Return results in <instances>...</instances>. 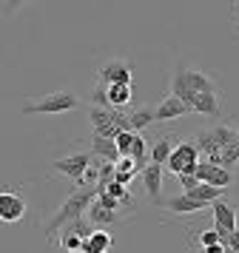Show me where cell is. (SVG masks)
Instances as JSON below:
<instances>
[{"mask_svg":"<svg viewBox=\"0 0 239 253\" xmlns=\"http://www.w3.org/2000/svg\"><path fill=\"white\" fill-rule=\"evenodd\" d=\"M185 114H188V105L182 103V100H177L174 94H165L162 103L154 108V120L157 123H171V120H180Z\"/></svg>","mask_w":239,"mask_h":253,"instance_id":"5bb4252c","label":"cell"},{"mask_svg":"<svg viewBox=\"0 0 239 253\" xmlns=\"http://www.w3.org/2000/svg\"><path fill=\"white\" fill-rule=\"evenodd\" d=\"M117 108L111 105H89V123H91V134H100V137H117L120 128L114 123Z\"/></svg>","mask_w":239,"mask_h":253,"instance_id":"9c48e42d","label":"cell"},{"mask_svg":"<svg viewBox=\"0 0 239 253\" xmlns=\"http://www.w3.org/2000/svg\"><path fill=\"white\" fill-rule=\"evenodd\" d=\"M57 245H60L66 253H80V248H83V236H80L77 230H71L68 225H63V228L57 230Z\"/></svg>","mask_w":239,"mask_h":253,"instance_id":"7402d4cb","label":"cell"},{"mask_svg":"<svg viewBox=\"0 0 239 253\" xmlns=\"http://www.w3.org/2000/svg\"><path fill=\"white\" fill-rule=\"evenodd\" d=\"M89 151L97 157V160H108V162H117L120 160V151H117V142L111 137H100V134H91V145Z\"/></svg>","mask_w":239,"mask_h":253,"instance_id":"ac0fdd59","label":"cell"},{"mask_svg":"<svg viewBox=\"0 0 239 253\" xmlns=\"http://www.w3.org/2000/svg\"><path fill=\"white\" fill-rule=\"evenodd\" d=\"M80 108V100L77 94L71 91H51L34 100V103H26L23 105V114L26 117H34V114H68V111H77Z\"/></svg>","mask_w":239,"mask_h":253,"instance_id":"3957f363","label":"cell"},{"mask_svg":"<svg viewBox=\"0 0 239 253\" xmlns=\"http://www.w3.org/2000/svg\"><path fill=\"white\" fill-rule=\"evenodd\" d=\"M86 219H89L94 228H111V225H117L120 222V211H111V208H105L102 202H91L89 211H86Z\"/></svg>","mask_w":239,"mask_h":253,"instance_id":"9a60e30c","label":"cell"},{"mask_svg":"<svg viewBox=\"0 0 239 253\" xmlns=\"http://www.w3.org/2000/svg\"><path fill=\"white\" fill-rule=\"evenodd\" d=\"M191 139L196 142L199 154H205V160L219 165V154H222V151H225L234 139H237V128L228 126V123H216V126H211V128L196 131Z\"/></svg>","mask_w":239,"mask_h":253,"instance_id":"7a4b0ae2","label":"cell"},{"mask_svg":"<svg viewBox=\"0 0 239 253\" xmlns=\"http://www.w3.org/2000/svg\"><path fill=\"white\" fill-rule=\"evenodd\" d=\"M225 245H228V253H239V228H234L231 233H228Z\"/></svg>","mask_w":239,"mask_h":253,"instance_id":"f1b7e54d","label":"cell"},{"mask_svg":"<svg viewBox=\"0 0 239 253\" xmlns=\"http://www.w3.org/2000/svg\"><path fill=\"white\" fill-rule=\"evenodd\" d=\"M94 199H97V188H94V185L74 188V191L60 202L54 219L46 225V239L57 236V230L63 228V225H68V222H74V219H80V216H86V211H89V205L94 202Z\"/></svg>","mask_w":239,"mask_h":253,"instance_id":"6da1fadb","label":"cell"},{"mask_svg":"<svg viewBox=\"0 0 239 253\" xmlns=\"http://www.w3.org/2000/svg\"><path fill=\"white\" fill-rule=\"evenodd\" d=\"M196 179L199 182H208V185H216V188H231V185L237 182V173L225 168V165H216V162H208V160H199L196 162Z\"/></svg>","mask_w":239,"mask_h":253,"instance_id":"ba28073f","label":"cell"},{"mask_svg":"<svg viewBox=\"0 0 239 253\" xmlns=\"http://www.w3.org/2000/svg\"><path fill=\"white\" fill-rule=\"evenodd\" d=\"M231 14H234V26H239V0H234V6H231Z\"/></svg>","mask_w":239,"mask_h":253,"instance_id":"1f68e13d","label":"cell"},{"mask_svg":"<svg viewBox=\"0 0 239 253\" xmlns=\"http://www.w3.org/2000/svg\"><path fill=\"white\" fill-rule=\"evenodd\" d=\"M111 248H114V239L108 233V228H94V233L89 239H83L80 253H111Z\"/></svg>","mask_w":239,"mask_h":253,"instance_id":"2e32d148","label":"cell"},{"mask_svg":"<svg viewBox=\"0 0 239 253\" xmlns=\"http://www.w3.org/2000/svg\"><path fill=\"white\" fill-rule=\"evenodd\" d=\"M114 168H117V171H128V173H140V171H143L131 157H120V160L114 162Z\"/></svg>","mask_w":239,"mask_h":253,"instance_id":"484cf974","label":"cell"},{"mask_svg":"<svg viewBox=\"0 0 239 253\" xmlns=\"http://www.w3.org/2000/svg\"><path fill=\"white\" fill-rule=\"evenodd\" d=\"M105 97H108V105L111 108H128L131 100H134V91H131V85L128 83H111V85H105Z\"/></svg>","mask_w":239,"mask_h":253,"instance_id":"d6986e66","label":"cell"},{"mask_svg":"<svg viewBox=\"0 0 239 253\" xmlns=\"http://www.w3.org/2000/svg\"><path fill=\"white\" fill-rule=\"evenodd\" d=\"M211 216H214V228L219 230V239L225 242L228 239V233L234 228H239V219H237V208L231 205L228 199H214L211 202Z\"/></svg>","mask_w":239,"mask_h":253,"instance_id":"30bf717a","label":"cell"},{"mask_svg":"<svg viewBox=\"0 0 239 253\" xmlns=\"http://www.w3.org/2000/svg\"><path fill=\"white\" fill-rule=\"evenodd\" d=\"M128 157L143 168V162H145V157H148V145H145V139H143V134H137L134 137V142H131V154H128Z\"/></svg>","mask_w":239,"mask_h":253,"instance_id":"cb8c5ba5","label":"cell"},{"mask_svg":"<svg viewBox=\"0 0 239 253\" xmlns=\"http://www.w3.org/2000/svg\"><path fill=\"white\" fill-rule=\"evenodd\" d=\"M177 179H180V185L182 188H185V191H191L193 185H199V179H196V173H177Z\"/></svg>","mask_w":239,"mask_h":253,"instance_id":"83f0119b","label":"cell"},{"mask_svg":"<svg viewBox=\"0 0 239 253\" xmlns=\"http://www.w3.org/2000/svg\"><path fill=\"white\" fill-rule=\"evenodd\" d=\"M234 32H237V35H239V26H234Z\"/></svg>","mask_w":239,"mask_h":253,"instance_id":"d6a6232c","label":"cell"},{"mask_svg":"<svg viewBox=\"0 0 239 253\" xmlns=\"http://www.w3.org/2000/svg\"><path fill=\"white\" fill-rule=\"evenodd\" d=\"M29 213V199L14 185H0V225H17Z\"/></svg>","mask_w":239,"mask_h":253,"instance_id":"277c9868","label":"cell"},{"mask_svg":"<svg viewBox=\"0 0 239 253\" xmlns=\"http://www.w3.org/2000/svg\"><path fill=\"white\" fill-rule=\"evenodd\" d=\"M185 194L193 196V199H199V202H205V205H211L214 199H219V196H222V188L208 185V182H199V185H193L191 191H185Z\"/></svg>","mask_w":239,"mask_h":253,"instance_id":"603a6c76","label":"cell"},{"mask_svg":"<svg viewBox=\"0 0 239 253\" xmlns=\"http://www.w3.org/2000/svg\"><path fill=\"white\" fill-rule=\"evenodd\" d=\"M162 173H165V165H157V162H148L143 171L137 173L143 179V188H145L151 205H162Z\"/></svg>","mask_w":239,"mask_h":253,"instance_id":"8fae6325","label":"cell"},{"mask_svg":"<svg viewBox=\"0 0 239 253\" xmlns=\"http://www.w3.org/2000/svg\"><path fill=\"white\" fill-rule=\"evenodd\" d=\"M174 134H162V137L154 139V145L148 148V157H151V162H157V165H165L171 157V151H174Z\"/></svg>","mask_w":239,"mask_h":253,"instance_id":"44dd1931","label":"cell"},{"mask_svg":"<svg viewBox=\"0 0 239 253\" xmlns=\"http://www.w3.org/2000/svg\"><path fill=\"white\" fill-rule=\"evenodd\" d=\"M162 211L165 213H171V216H191V213H199V211H205V202H199V199H193V196H188L185 191H182L180 196H171V199H162Z\"/></svg>","mask_w":239,"mask_h":253,"instance_id":"7c38bea8","label":"cell"},{"mask_svg":"<svg viewBox=\"0 0 239 253\" xmlns=\"http://www.w3.org/2000/svg\"><path fill=\"white\" fill-rule=\"evenodd\" d=\"M134 80V66L123 57H111L102 66H97V83L100 85H111V83H128Z\"/></svg>","mask_w":239,"mask_h":253,"instance_id":"52a82bcc","label":"cell"},{"mask_svg":"<svg viewBox=\"0 0 239 253\" xmlns=\"http://www.w3.org/2000/svg\"><path fill=\"white\" fill-rule=\"evenodd\" d=\"M214 242H222L216 228H208V230H199V233H196V245H199V248H208V245H214Z\"/></svg>","mask_w":239,"mask_h":253,"instance_id":"d4e9b609","label":"cell"},{"mask_svg":"<svg viewBox=\"0 0 239 253\" xmlns=\"http://www.w3.org/2000/svg\"><path fill=\"white\" fill-rule=\"evenodd\" d=\"M177 69H180L182 80L188 83V88H191V91H196V94H205V91H219V88H216V83H214V77H208L205 71L193 69V66H182V63H177Z\"/></svg>","mask_w":239,"mask_h":253,"instance_id":"4fadbf2b","label":"cell"},{"mask_svg":"<svg viewBox=\"0 0 239 253\" xmlns=\"http://www.w3.org/2000/svg\"><path fill=\"white\" fill-rule=\"evenodd\" d=\"M193 114H202V117H222V100H219V91L196 94V100H193Z\"/></svg>","mask_w":239,"mask_h":253,"instance_id":"e0dca14e","label":"cell"},{"mask_svg":"<svg viewBox=\"0 0 239 253\" xmlns=\"http://www.w3.org/2000/svg\"><path fill=\"white\" fill-rule=\"evenodd\" d=\"M125 114H128V126H131V131H137V134H143L145 128H151L154 123H157L151 105H140V108H134V111H125Z\"/></svg>","mask_w":239,"mask_h":253,"instance_id":"ffe728a7","label":"cell"},{"mask_svg":"<svg viewBox=\"0 0 239 253\" xmlns=\"http://www.w3.org/2000/svg\"><path fill=\"white\" fill-rule=\"evenodd\" d=\"M26 3H32V0H3V14H14Z\"/></svg>","mask_w":239,"mask_h":253,"instance_id":"f546056e","label":"cell"},{"mask_svg":"<svg viewBox=\"0 0 239 253\" xmlns=\"http://www.w3.org/2000/svg\"><path fill=\"white\" fill-rule=\"evenodd\" d=\"M91 105H108V97H105V85H94V91H91Z\"/></svg>","mask_w":239,"mask_h":253,"instance_id":"4316f807","label":"cell"},{"mask_svg":"<svg viewBox=\"0 0 239 253\" xmlns=\"http://www.w3.org/2000/svg\"><path fill=\"white\" fill-rule=\"evenodd\" d=\"M91 162H94V154L91 151H71V154H66V157H60V160L51 162V171L63 173L66 179H71V182L77 185L83 179V173L89 171Z\"/></svg>","mask_w":239,"mask_h":253,"instance_id":"5b68a950","label":"cell"},{"mask_svg":"<svg viewBox=\"0 0 239 253\" xmlns=\"http://www.w3.org/2000/svg\"><path fill=\"white\" fill-rule=\"evenodd\" d=\"M134 176H137V173L117 171V168H114V182H120V185H131V182H134Z\"/></svg>","mask_w":239,"mask_h":253,"instance_id":"4dcf8cb0","label":"cell"},{"mask_svg":"<svg viewBox=\"0 0 239 253\" xmlns=\"http://www.w3.org/2000/svg\"><path fill=\"white\" fill-rule=\"evenodd\" d=\"M196 162H199V148H196V142H193V139H182L180 145H174V151H171L168 162H165V171L193 173L196 171Z\"/></svg>","mask_w":239,"mask_h":253,"instance_id":"8992f818","label":"cell"}]
</instances>
